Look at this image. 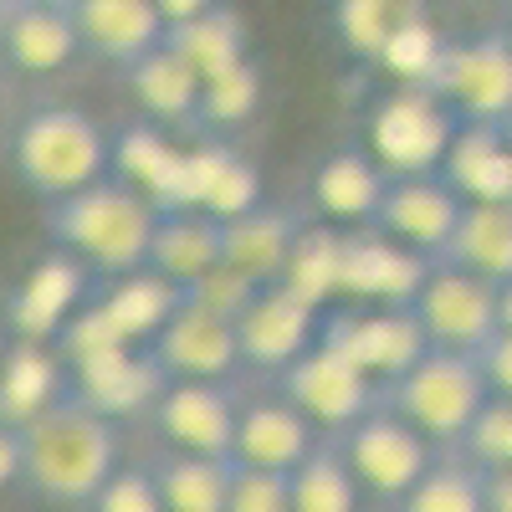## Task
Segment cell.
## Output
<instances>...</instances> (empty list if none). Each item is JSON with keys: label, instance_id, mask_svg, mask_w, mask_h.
<instances>
[{"label": "cell", "instance_id": "16", "mask_svg": "<svg viewBox=\"0 0 512 512\" xmlns=\"http://www.w3.org/2000/svg\"><path fill=\"white\" fill-rule=\"evenodd\" d=\"M436 262L395 246L379 231H344V267H338V303L359 308H410Z\"/></svg>", "mask_w": 512, "mask_h": 512}, {"label": "cell", "instance_id": "18", "mask_svg": "<svg viewBox=\"0 0 512 512\" xmlns=\"http://www.w3.org/2000/svg\"><path fill=\"white\" fill-rule=\"evenodd\" d=\"M262 175L236 144H195L185 149V190L180 210H200L210 221H241L251 210H262Z\"/></svg>", "mask_w": 512, "mask_h": 512}, {"label": "cell", "instance_id": "6", "mask_svg": "<svg viewBox=\"0 0 512 512\" xmlns=\"http://www.w3.org/2000/svg\"><path fill=\"white\" fill-rule=\"evenodd\" d=\"M431 93L461 118V128H502L512 118V41L502 26L446 41Z\"/></svg>", "mask_w": 512, "mask_h": 512}, {"label": "cell", "instance_id": "3", "mask_svg": "<svg viewBox=\"0 0 512 512\" xmlns=\"http://www.w3.org/2000/svg\"><path fill=\"white\" fill-rule=\"evenodd\" d=\"M11 169L41 205L72 200L113 175V134L88 108L47 103L11 134Z\"/></svg>", "mask_w": 512, "mask_h": 512}, {"label": "cell", "instance_id": "25", "mask_svg": "<svg viewBox=\"0 0 512 512\" xmlns=\"http://www.w3.org/2000/svg\"><path fill=\"white\" fill-rule=\"evenodd\" d=\"M113 175L123 185H134L139 195H149L159 210H180V190H185V149L164 139V128L134 118L128 128L113 134Z\"/></svg>", "mask_w": 512, "mask_h": 512}, {"label": "cell", "instance_id": "14", "mask_svg": "<svg viewBox=\"0 0 512 512\" xmlns=\"http://www.w3.org/2000/svg\"><path fill=\"white\" fill-rule=\"evenodd\" d=\"M149 359L169 384H231V374L241 369L236 323L185 297L180 313L149 344Z\"/></svg>", "mask_w": 512, "mask_h": 512}, {"label": "cell", "instance_id": "39", "mask_svg": "<svg viewBox=\"0 0 512 512\" xmlns=\"http://www.w3.org/2000/svg\"><path fill=\"white\" fill-rule=\"evenodd\" d=\"M226 512H292V487L282 472H256L231 461V497Z\"/></svg>", "mask_w": 512, "mask_h": 512}, {"label": "cell", "instance_id": "43", "mask_svg": "<svg viewBox=\"0 0 512 512\" xmlns=\"http://www.w3.org/2000/svg\"><path fill=\"white\" fill-rule=\"evenodd\" d=\"M21 487V431L0 425V492Z\"/></svg>", "mask_w": 512, "mask_h": 512}, {"label": "cell", "instance_id": "29", "mask_svg": "<svg viewBox=\"0 0 512 512\" xmlns=\"http://www.w3.org/2000/svg\"><path fill=\"white\" fill-rule=\"evenodd\" d=\"M123 82H128V93H134V103L144 108V123H154V128H195V113H200V88L205 82L169 52V47H159V52H149L139 67H128L123 72Z\"/></svg>", "mask_w": 512, "mask_h": 512}, {"label": "cell", "instance_id": "4", "mask_svg": "<svg viewBox=\"0 0 512 512\" xmlns=\"http://www.w3.org/2000/svg\"><path fill=\"white\" fill-rule=\"evenodd\" d=\"M487 405H492V390L477 359L441 354V349H431L400 384L384 390V410H395L405 425H415L436 451H461Z\"/></svg>", "mask_w": 512, "mask_h": 512}, {"label": "cell", "instance_id": "21", "mask_svg": "<svg viewBox=\"0 0 512 512\" xmlns=\"http://www.w3.org/2000/svg\"><path fill=\"white\" fill-rule=\"evenodd\" d=\"M318 446H323V436H318L313 425L297 415L282 395L241 400L236 446H231V461H236V466H256V472H282V477H292Z\"/></svg>", "mask_w": 512, "mask_h": 512}, {"label": "cell", "instance_id": "34", "mask_svg": "<svg viewBox=\"0 0 512 512\" xmlns=\"http://www.w3.org/2000/svg\"><path fill=\"white\" fill-rule=\"evenodd\" d=\"M338 267H344V231L333 226H303L292 256H287V272L282 287L303 292L308 303L333 308L338 303Z\"/></svg>", "mask_w": 512, "mask_h": 512}, {"label": "cell", "instance_id": "11", "mask_svg": "<svg viewBox=\"0 0 512 512\" xmlns=\"http://www.w3.org/2000/svg\"><path fill=\"white\" fill-rule=\"evenodd\" d=\"M323 313L318 303H308L303 292H292L282 282L272 287H256V297L241 308L236 318V344H241V364L262 369V374H282L303 359L318 333H323Z\"/></svg>", "mask_w": 512, "mask_h": 512}, {"label": "cell", "instance_id": "40", "mask_svg": "<svg viewBox=\"0 0 512 512\" xmlns=\"http://www.w3.org/2000/svg\"><path fill=\"white\" fill-rule=\"evenodd\" d=\"M88 512H164V502H159L149 466H118L103 482V492L88 502Z\"/></svg>", "mask_w": 512, "mask_h": 512}, {"label": "cell", "instance_id": "46", "mask_svg": "<svg viewBox=\"0 0 512 512\" xmlns=\"http://www.w3.org/2000/svg\"><path fill=\"white\" fill-rule=\"evenodd\" d=\"M502 31H507V41H512V11H507V21H502Z\"/></svg>", "mask_w": 512, "mask_h": 512}, {"label": "cell", "instance_id": "15", "mask_svg": "<svg viewBox=\"0 0 512 512\" xmlns=\"http://www.w3.org/2000/svg\"><path fill=\"white\" fill-rule=\"evenodd\" d=\"M461 216H466V200L441 175H420V180H390L384 185L379 216H374L369 231L390 236L395 246L425 256V262H441Z\"/></svg>", "mask_w": 512, "mask_h": 512}, {"label": "cell", "instance_id": "37", "mask_svg": "<svg viewBox=\"0 0 512 512\" xmlns=\"http://www.w3.org/2000/svg\"><path fill=\"white\" fill-rule=\"evenodd\" d=\"M256 103H262V67L256 62H241L221 77H210L200 88V113H195V128H205V134H231V128H241Z\"/></svg>", "mask_w": 512, "mask_h": 512}, {"label": "cell", "instance_id": "31", "mask_svg": "<svg viewBox=\"0 0 512 512\" xmlns=\"http://www.w3.org/2000/svg\"><path fill=\"white\" fill-rule=\"evenodd\" d=\"M441 262L472 272L492 287H507L512 282V205H466Z\"/></svg>", "mask_w": 512, "mask_h": 512}, {"label": "cell", "instance_id": "20", "mask_svg": "<svg viewBox=\"0 0 512 512\" xmlns=\"http://www.w3.org/2000/svg\"><path fill=\"white\" fill-rule=\"evenodd\" d=\"M390 175L374 164V154L364 144H333L318 169H313V210L333 226V231H369L379 216V200Z\"/></svg>", "mask_w": 512, "mask_h": 512}, {"label": "cell", "instance_id": "2", "mask_svg": "<svg viewBox=\"0 0 512 512\" xmlns=\"http://www.w3.org/2000/svg\"><path fill=\"white\" fill-rule=\"evenodd\" d=\"M41 226H47L52 251H67L98 282H113L149 267L159 205L139 195L134 185H123L118 175H108L103 185L82 190L72 200L41 205Z\"/></svg>", "mask_w": 512, "mask_h": 512}, {"label": "cell", "instance_id": "9", "mask_svg": "<svg viewBox=\"0 0 512 512\" xmlns=\"http://www.w3.org/2000/svg\"><path fill=\"white\" fill-rule=\"evenodd\" d=\"M277 395L303 415L318 436H344L349 425H359L369 410H379L384 405V395L374 390V384L338 354L333 344H318L297 359L292 369H282L277 374Z\"/></svg>", "mask_w": 512, "mask_h": 512}, {"label": "cell", "instance_id": "33", "mask_svg": "<svg viewBox=\"0 0 512 512\" xmlns=\"http://www.w3.org/2000/svg\"><path fill=\"white\" fill-rule=\"evenodd\" d=\"M395 512H487L482 466L466 451H441L431 472L395 502Z\"/></svg>", "mask_w": 512, "mask_h": 512}, {"label": "cell", "instance_id": "42", "mask_svg": "<svg viewBox=\"0 0 512 512\" xmlns=\"http://www.w3.org/2000/svg\"><path fill=\"white\" fill-rule=\"evenodd\" d=\"M482 502L487 512H512V466H482Z\"/></svg>", "mask_w": 512, "mask_h": 512}, {"label": "cell", "instance_id": "19", "mask_svg": "<svg viewBox=\"0 0 512 512\" xmlns=\"http://www.w3.org/2000/svg\"><path fill=\"white\" fill-rule=\"evenodd\" d=\"M0 52H6V67L31 77H52L72 67L82 57V41L67 0H11V6H0Z\"/></svg>", "mask_w": 512, "mask_h": 512}, {"label": "cell", "instance_id": "35", "mask_svg": "<svg viewBox=\"0 0 512 512\" xmlns=\"http://www.w3.org/2000/svg\"><path fill=\"white\" fill-rule=\"evenodd\" d=\"M287 487H292V512H359V502H364V487L354 482V472L344 466L333 441H323L297 466Z\"/></svg>", "mask_w": 512, "mask_h": 512}, {"label": "cell", "instance_id": "26", "mask_svg": "<svg viewBox=\"0 0 512 512\" xmlns=\"http://www.w3.org/2000/svg\"><path fill=\"white\" fill-rule=\"evenodd\" d=\"M149 272L190 292L210 272H221V221L200 210H159L154 246H149Z\"/></svg>", "mask_w": 512, "mask_h": 512}, {"label": "cell", "instance_id": "28", "mask_svg": "<svg viewBox=\"0 0 512 512\" xmlns=\"http://www.w3.org/2000/svg\"><path fill=\"white\" fill-rule=\"evenodd\" d=\"M441 180L466 205H512V149L497 128H461L441 164Z\"/></svg>", "mask_w": 512, "mask_h": 512}, {"label": "cell", "instance_id": "12", "mask_svg": "<svg viewBox=\"0 0 512 512\" xmlns=\"http://www.w3.org/2000/svg\"><path fill=\"white\" fill-rule=\"evenodd\" d=\"M88 297H93V272L82 262H72L67 251L47 246V256H36V262L26 267V277L6 297V318H11L16 344L52 349L62 338V328L82 313Z\"/></svg>", "mask_w": 512, "mask_h": 512}, {"label": "cell", "instance_id": "13", "mask_svg": "<svg viewBox=\"0 0 512 512\" xmlns=\"http://www.w3.org/2000/svg\"><path fill=\"white\" fill-rule=\"evenodd\" d=\"M149 420H154L164 451L231 461L236 420H241V390H231V384H164V395L154 400Z\"/></svg>", "mask_w": 512, "mask_h": 512}, {"label": "cell", "instance_id": "10", "mask_svg": "<svg viewBox=\"0 0 512 512\" xmlns=\"http://www.w3.org/2000/svg\"><path fill=\"white\" fill-rule=\"evenodd\" d=\"M410 313H415V323H420L431 349L477 359L497 338V287L472 277V272H461V267L436 262L431 272H425Z\"/></svg>", "mask_w": 512, "mask_h": 512}, {"label": "cell", "instance_id": "36", "mask_svg": "<svg viewBox=\"0 0 512 512\" xmlns=\"http://www.w3.org/2000/svg\"><path fill=\"white\" fill-rule=\"evenodd\" d=\"M446 57V36L425 21L420 11H400L395 21V36H390V47H384V72H395L400 88H425L431 93V77Z\"/></svg>", "mask_w": 512, "mask_h": 512}, {"label": "cell", "instance_id": "24", "mask_svg": "<svg viewBox=\"0 0 512 512\" xmlns=\"http://www.w3.org/2000/svg\"><path fill=\"white\" fill-rule=\"evenodd\" d=\"M164 384L169 379L159 374V364L149 359V349H123V354H108V359H98L88 369H72L67 374V390L88 410L108 415L113 425H118V415L154 410V400L164 395Z\"/></svg>", "mask_w": 512, "mask_h": 512}, {"label": "cell", "instance_id": "44", "mask_svg": "<svg viewBox=\"0 0 512 512\" xmlns=\"http://www.w3.org/2000/svg\"><path fill=\"white\" fill-rule=\"evenodd\" d=\"M497 333H507V338H512V282H507V287H497Z\"/></svg>", "mask_w": 512, "mask_h": 512}, {"label": "cell", "instance_id": "1", "mask_svg": "<svg viewBox=\"0 0 512 512\" xmlns=\"http://www.w3.org/2000/svg\"><path fill=\"white\" fill-rule=\"evenodd\" d=\"M118 472V425L72 390L21 425V487L52 507H88Z\"/></svg>", "mask_w": 512, "mask_h": 512}, {"label": "cell", "instance_id": "47", "mask_svg": "<svg viewBox=\"0 0 512 512\" xmlns=\"http://www.w3.org/2000/svg\"><path fill=\"white\" fill-rule=\"evenodd\" d=\"M6 72H11V67H6V52H0V77H6Z\"/></svg>", "mask_w": 512, "mask_h": 512}, {"label": "cell", "instance_id": "17", "mask_svg": "<svg viewBox=\"0 0 512 512\" xmlns=\"http://www.w3.org/2000/svg\"><path fill=\"white\" fill-rule=\"evenodd\" d=\"M67 11H72L82 52L103 57L118 72L139 67L169 36V26L159 16V0H67Z\"/></svg>", "mask_w": 512, "mask_h": 512}, {"label": "cell", "instance_id": "5", "mask_svg": "<svg viewBox=\"0 0 512 512\" xmlns=\"http://www.w3.org/2000/svg\"><path fill=\"white\" fill-rule=\"evenodd\" d=\"M461 134V118L425 88H395L374 98L364 118V149L390 180L441 175V164Z\"/></svg>", "mask_w": 512, "mask_h": 512}, {"label": "cell", "instance_id": "23", "mask_svg": "<svg viewBox=\"0 0 512 512\" xmlns=\"http://www.w3.org/2000/svg\"><path fill=\"white\" fill-rule=\"evenodd\" d=\"M88 303L108 318V328L123 338L128 349H149L154 338L164 333V323L180 313L185 292L175 282H164L159 272H134V277H113V282H98Z\"/></svg>", "mask_w": 512, "mask_h": 512}, {"label": "cell", "instance_id": "22", "mask_svg": "<svg viewBox=\"0 0 512 512\" xmlns=\"http://www.w3.org/2000/svg\"><path fill=\"white\" fill-rule=\"evenodd\" d=\"M303 236V221L287 205H262L251 216L221 226V267L246 277L251 287H272L287 272V256Z\"/></svg>", "mask_w": 512, "mask_h": 512}, {"label": "cell", "instance_id": "30", "mask_svg": "<svg viewBox=\"0 0 512 512\" xmlns=\"http://www.w3.org/2000/svg\"><path fill=\"white\" fill-rule=\"evenodd\" d=\"M67 395V364L57 359V349L41 344H16L0 364V425H21L36 420L47 405H57Z\"/></svg>", "mask_w": 512, "mask_h": 512}, {"label": "cell", "instance_id": "27", "mask_svg": "<svg viewBox=\"0 0 512 512\" xmlns=\"http://www.w3.org/2000/svg\"><path fill=\"white\" fill-rule=\"evenodd\" d=\"M164 47L175 52L200 82H210V77H221V72L251 62V31H246L241 11L221 6V0H205L200 16L169 26Z\"/></svg>", "mask_w": 512, "mask_h": 512}, {"label": "cell", "instance_id": "38", "mask_svg": "<svg viewBox=\"0 0 512 512\" xmlns=\"http://www.w3.org/2000/svg\"><path fill=\"white\" fill-rule=\"evenodd\" d=\"M395 21H400V6H390V0H338L333 6V31L344 41V52L359 62H374V67L384 62Z\"/></svg>", "mask_w": 512, "mask_h": 512}, {"label": "cell", "instance_id": "45", "mask_svg": "<svg viewBox=\"0 0 512 512\" xmlns=\"http://www.w3.org/2000/svg\"><path fill=\"white\" fill-rule=\"evenodd\" d=\"M497 134H502V144H507V149H512V118H507V123H502V128H497Z\"/></svg>", "mask_w": 512, "mask_h": 512}, {"label": "cell", "instance_id": "8", "mask_svg": "<svg viewBox=\"0 0 512 512\" xmlns=\"http://www.w3.org/2000/svg\"><path fill=\"white\" fill-rule=\"evenodd\" d=\"M338 456H344V466L354 472V482L364 492H374L379 502H400L425 472L436 466V446L425 441L415 425H405L395 410H369L359 425H349L344 436H333Z\"/></svg>", "mask_w": 512, "mask_h": 512}, {"label": "cell", "instance_id": "41", "mask_svg": "<svg viewBox=\"0 0 512 512\" xmlns=\"http://www.w3.org/2000/svg\"><path fill=\"white\" fill-rule=\"evenodd\" d=\"M477 369H482V379H487L492 400H497V405H512V338H507V333H497L492 344L477 354Z\"/></svg>", "mask_w": 512, "mask_h": 512}, {"label": "cell", "instance_id": "7", "mask_svg": "<svg viewBox=\"0 0 512 512\" xmlns=\"http://www.w3.org/2000/svg\"><path fill=\"white\" fill-rule=\"evenodd\" d=\"M323 344H333L374 390L384 395L390 384H400L425 354V333L410 308H359V303H333L323 313Z\"/></svg>", "mask_w": 512, "mask_h": 512}, {"label": "cell", "instance_id": "32", "mask_svg": "<svg viewBox=\"0 0 512 512\" xmlns=\"http://www.w3.org/2000/svg\"><path fill=\"white\" fill-rule=\"evenodd\" d=\"M149 477L159 487L164 512H226L231 497V461H210V456H180V451H154Z\"/></svg>", "mask_w": 512, "mask_h": 512}]
</instances>
